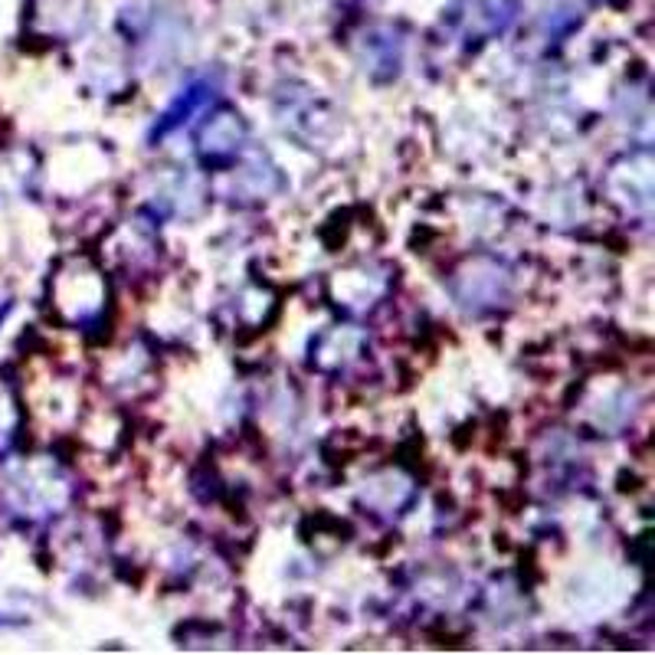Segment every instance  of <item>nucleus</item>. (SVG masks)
I'll list each match as a JSON object with an SVG mask.
<instances>
[{
  "label": "nucleus",
  "mask_w": 655,
  "mask_h": 655,
  "mask_svg": "<svg viewBox=\"0 0 655 655\" xmlns=\"http://www.w3.org/2000/svg\"><path fill=\"white\" fill-rule=\"evenodd\" d=\"M240 141H243V122H240V115H233V112L213 115L207 128L200 131V148L213 154V158H223V154L236 151Z\"/></svg>",
  "instance_id": "f257e3e1"
}]
</instances>
